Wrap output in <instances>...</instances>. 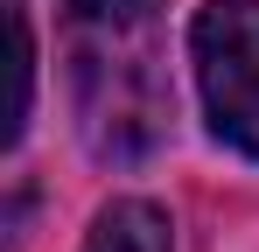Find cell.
I'll list each match as a JSON object with an SVG mask.
<instances>
[{
    "label": "cell",
    "mask_w": 259,
    "mask_h": 252,
    "mask_svg": "<svg viewBox=\"0 0 259 252\" xmlns=\"http://www.w3.org/2000/svg\"><path fill=\"white\" fill-rule=\"evenodd\" d=\"M7 35H14V105H7V140H21L28 126V91H35V35H28V7L7 0Z\"/></svg>",
    "instance_id": "4"
},
{
    "label": "cell",
    "mask_w": 259,
    "mask_h": 252,
    "mask_svg": "<svg viewBox=\"0 0 259 252\" xmlns=\"http://www.w3.org/2000/svg\"><path fill=\"white\" fill-rule=\"evenodd\" d=\"M70 112L98 161H147L175 119L168 7L161 0H63Z\"/></svg>",
    "instance_id": "1"
},
{
    "label": "cell",
    "mask_w": 259,
    "mask_h": 252,
    "mask_svg": "<svg viewBox=\"0 0 259 252\" xmlns=\"http://www.w3.org/2000/svg\"><path fill=\"white\" fill-rule=\"evenodd\" d=\"M84 252H175V238H168V217H161L154 203H133L126 196V203L98 210Z\"/></svg>",
    "instance_id": "3"
},
{
    "label": "cell",
    "mask_w": 259,
    "mask_h": 252,
    "mask_svg": "<svg viewBox=\"0 0 259 252\" xmlns=\"http://www.w3.org/2000/svg\"><path fill=\"white\" fill-rule=\"evenodd\" d=\"M189 56L217 140L259 154V0H210L189 28Z\"/></svg>",
    "instance_id": "2"
}]
</instances>
